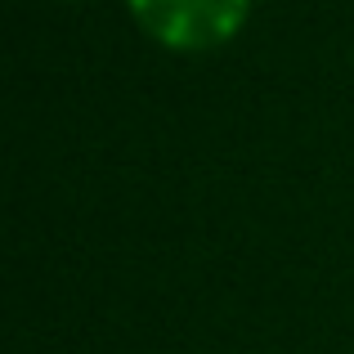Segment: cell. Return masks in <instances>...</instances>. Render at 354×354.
<instances>
[{
	"label": "cell",
	"instance_id": "1",
	"mask_svg": "<svg viewBox=\"0 0 354 354\" xmlns=\"http://www.w3.org/2000/svg\"><path fill=\"white\" fill-rule=\"evenodd\" d=\"M139 27L166 50H216L238 36L251 0H130Z\"/></svg>",
	"mask_w": 354,
	"mask_h": 354
}]
</instances>
